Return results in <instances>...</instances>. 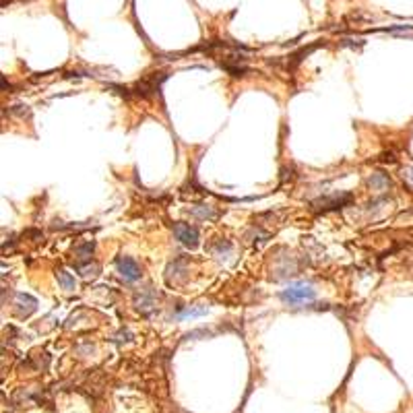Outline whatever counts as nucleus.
Instances as JSON below:
<instances>
[{"mask_svg":"<svg viewBox=\"0 0 413 413\" xmlns=\"http://www.w3.org/2000/svg\"><path fill=\"white\" fill-rule=\"evenodd\" d=\"M281 300L285 302V304H304V302H310L314 300V289L310 283L306 281H298V283H292V285H287L283 292H281Z\"/></svg>","mask_w":413,"mask_h":413,"instance_id":"obj_1","label":"nucleus"},{"mask_svg":"<svg viewBox=\"0 0 413 413\" xmlns=\"http://www.w3.org/2000/svg\"><path fill=\"white\" fill-rule=\"evenodd\" d=\"M174 233H176V238L180 240L184 246H188V248H197L199 246V231H197V227H192L188 223H176L174 225Z\"/></svg>","mask_w":413,"mask_h":413,"instance_id":"obj_2","label":"nucleus"},{"mask_svg":"<svg viewBox=\"0 0 413 413\" xmlns=\"http://www.w3.org/2000/svg\"><path fill=\"white\" fill-rule=\"evenodd\" d=\"M116 267H118V273H120L126 281H136V279L141 277V269H139V265H136L134 260L128 258V256H120V258L116 260Z\"/></svg>","mask_w":413,"mask_h":413,"instance_id":"obj_3","label":"nucleus"},{"mask_svg":"<svg viewBox=\"0 0 413 413\" xmlns=\"http://www.w3.org/2000/svg\"><path fill=\"white\" fill-rule=\"evenodd\" d=\"M35 308H37V302L31 296H25V294H17L15 296V310H17V314L21 316V318L29 316Z\"/></svg>","mask_w":413,"mask_h":413,"instance_id":"obj_4","label":"nucleus"},{"mask_svg":"<svg viewBox=\"0 0 413 413\" xmlns=\"http://www.w3.org/2000/svg\"><path fill=\"white\" fill-rule=\"evenodd\" d=\"M351 197L349 195H343V197H339V195H335V197H330V199H320V201H316L314 205L318 206V205H322L324 209H335V206H341V203H347ZM320 206V209H322Z\"/></svg>","mask_w":413,"mask_h":413,"instance_id":"obj_5","label":"nucleus"},{"mask_svg":"<svg viewBox=\"0 0 413 413\" xmlns=\"http://www.w3.org/2000/svg\"><path fill=\"white\" fill-rule=\"evenodd\" d=\"M56 277H58V283L66 289V292H75V289H77V283H75V279L71 277V273H68V271L58 269L56 271Z\"/></svg>","mask_w":413,"mask_h":413,"instance_id":"obj_6","label":"nucleus"},{"mask_svg":"<svg viewBox=\"0 0 413 413\" xmlns=\"http://www.w3.org/2000/svg\"><path fill=\"white\" fill-rule=\"evenodd\" d=\"M370 186L372 188H376V190H387L391 186V180L384 174H372L370 178Z\"/></svg>","mask_w":413,"mask_h":413,"instance_id":"obj_7","label":"nucleus"},{"mask_svg":"<svg viewBox=\"0 0 413 413\" xmlns=\"http://www.w3.org/2000/svg\"><path fill=\"white\" fill-rule=\"evenodd\" d=\"M192 215H197L201 219H215L217 217V211H213L211 206H206V205H199L192 209Z\"/></svg>","mask_w":413,"mask_h":413,"instance_id":"obj_8","label":"nucleus"},{"mask_svg":"<svg viewBox=\"0 0 413 413\" xmlns=\"http://www.w3.org/2000/svg\"><path fill=\"white\" fill-rule=\"evenodd\" d=\"M77 271L83 275V277H95V275L100 273V267L98 265H91V263H87V265H83V263H77Z\"/></svg>","mask_w":413,"mask_h":413,"instance_id":"obj_9","label":"nucleus"},{"mask_svg":"<svg viewBox=\"0 0 413 413\" xmlns=\"http://www.w3.org/2000/svg\"><path fill=\"white\" fill-rule=\"evenodd\" d=\"M91 252H93V244H85V246H81V248H79V254H81L83 258H87Z\"/></svg>","mask_w":413,"mask_h":413,"instance_id":"obj_10","label":"nucleus"}]
</instances>
